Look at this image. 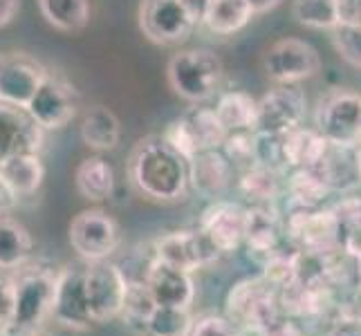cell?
Returning a JSON list of instances; mask_svg holds the SVG:
<instances>
[{"label": "cell", "instance_id": "cell-44", "mask_svg": "<svg viewBox=\"0 0 361 336\" xmlns=\"http://www.w3.org/2000/svg\"><path fill=\"white\" fill-rule=\"evenodd\" d=\"M14 202H16V197L11 195V191L7 189V184L3 182V178H0V216H3Z\"/></svg>", "mask_w": 361, "mask_h": 336}, {"label": "cell", "instance_id": "cell-35", "mask_svg": "<svg viewBox=\"0 0 361 336\" xmlns=\"http://www.w3.org/2000/svg\"><path fill=\"white\" fill-rule=\"evenodd\" d=\"M155 301L151 292H148L144 280H133L128 278V292H126V301H123V309H121V318L128 323L130 328L144 332V325L148 316L153 314L155 309Z\"/></svg>", "mask_w": 361, "mask_h": 336}, {"label": "cell", "instance_id": "cell-30", "mask_svg": "<svg viewBox=\"0 0 361 336\" xmlns=\"http://www.w3.org/2000/svg\"><path fill=\"white\" fill-rule=\"evenodd\" d=\"M285 189H288V195L296 209H319L332 193L328 184L312 168H294L285 182Z\"/></svg>", "mask_w": 361, "mask_h": 336}, {"label": "cell", "instance_id": "cell-1", "mask_svg": "<svg viewBox=\"0 0 361 336\" xmlns=\"http://www.w3.org/2000/svg\"><path fill=\"white\" fill-rule=\"evenodd\" d=\"M128 175L135 189L155 202H180L189 191V161L164 137H146L135 146Z\"/></svg>", "mask_w": 361, "mask_h": 336}, {"label": "cell", "instance_id": "cell-37", "mask_svg": "<svg viewBox=\"0 0 361 336\" xmlns=\"http://www.w3.org/2000/svg\"><path fill=\"white\" fill-rule=\"evenodd\" d=\"M332 32V45L337 54L350 66L361 70V25L339 23Z\"/></svg>", "mask_w": 361, "mask_h": 336}, {"label": "cell", "instance_id": "cell-42", "mask_svg": "<svg viewBox=\"0 0 361 336\" xmlns=\"http://www.w3.org/2000/svg\"><path fill=\"white\" fill-rule=\"evenodd\" d=\"M20 9V0H0V27H5L16 18Z\"/></svg>", "mask_w": 361, "mask_h": 336}, {"label": "cell", "instance_id": "cell-36", "mask_svg": "<svg viewBox=\"0 0 361 336\" xmlns=\"http://www.w3.org/2000/svg\"><path fill=\"white\" fill-rule=\"evenodd\" d=\"M222 155L229 159L233 168H249L254 164V130H240V132H227L225 142L220 146Z\"/></svg>", "mask_w": 361, "mask_h": 336}, {"label": "cell", "instance_id": "cell-43", "mask_svg": "<svg viewBox=\"0 0 361 336\" xmlns=\"http://www.w3.org/2000/svg\"><path fill=\"white\" fill-rule=\"evenodd\" d=\"M247 5L252 7V14L258 16V14H267L274 7H279L281 0H247Z\"/></svg>", "mask_w": 361, "mask_h": 336}, {"label": "cell", "instance_id": "cell-47", "mask_svg": "<svg viewBox=\"0 0 361 336\" xmlns=\"http://www.w3.org/2000/svg\"><path fill=\"white\" fill-rule=\"evenodd\" d=\"M357 267H359V276H361V260H357Z\"/></svg>", "mask_w": 361, "mask_h": 336}, {"label": "cell", "instance_id": "cell-17", "mask_svg": "<svg viewBox=\"0 0 361 336\" xmlns=\"http://www.w3.org/2000/svg\"><path fill=\"white\" fill-rule=\"evenodd\" d=\"M47 72L25 54L0 56V101L25 108Z\"/></svg>", "mask_w": 361, "mask_h": 336}, {"label": "cell", "instance_id": "cell-25", "mask_svg": "<svg viewBox=\"0 0 361 336\" xmlns=\"http://www.w3.org/2000/svg\"><path fill=\"white\" fill-rule=\"evenodd\" d=\"M34 240L20 222L0 216V271H16L27 265Z\"/></svg>", "mask_w": 361, "mask_h": 336}, {"label": "cell", "instance_id": "cell-32", "mask_svg": "<svg viewBox=\"0 0 361 336\" xmlns=\"http://www.w3.org/2000/svg\"><path fill=\"white\" fill-rule=\"evenodd\" d=\"M43 18L61 32H77L85 27L90 16L88 0H39Z\"/></svg>", "mask_w": 361, "mask_h": 336}, {"label": "cell", "instance_id": "cell-8", "mask_svg": "<svg viewBox=\"0 0 361 336\" xmlns=\"http://www.w3.org/2000/svg\"><path fill=\"white\" fill-rule=\"evenodd\" d=\"M85 263H72L56 269V287L52 303V321L61 328L83 332L94 325L90 318L88 301H85Z\"/></svg>", "mask_w": 361, "mask_h": 336}, {"label": "cell", "instance_id": "cell-29", "mask_svg": "<svg viewBox=\"0 0 361 336\" xmlns=\"http://www.w3.org/2000/svg\"><path fill=\"white\" fill-rule=\"evenodd\" d=\"M238 189L254 204H271L281 193V170L252 164L240 173Z\"/></svg>", "mask_w": 361, "mask_h": 336}, {"label": "cell", "instance_id": "cell-2", "mask_svg": "<svg viewBox=\"0 0 361 336\" xmlns=\"http://www.w3.org/2000/svg\"><path fill=\"white\" fill-rule=\"evenodd\" d=\"M14 276V318L7 336H36L52 318L56 271L23 265Z\"/></svg>", "mask_w": 361, "mask_h": 336}, {"label": "cell", "instance_id": "cell-38", "mask_svg": "<svg viewBox=\"0 0 361 336\" xmlns=\"http://www.w3.org/2000/svg\"><path fill=\"white\" fill-rule=\"evenodd\" d=\"M189 336H238V330L227 316L220 314H204L193 321Z\"/></svg>", "mask_w": 361, "mask_h": 336}, {"label": "cell", "instance_id": "cell-41", "mask_svg": "<svg viewBox=\"0 0 361 336\" xmlns=\"http://www.w3.org/2000/svg\"><path fill=\"white\" fill-rule=\"evenodd\" d=\"M339 23L361 25V0H337Z\"/></svg>", "mask_w": 361, "mask_h": 336}, {"label": "cell", "instance_id": "cell-4", "mask_svg": "<svg viewBox=\"0 0 361 336\" xmlns=\"http://www.w3.org/2000/svg\"><path fill=\"white\" fill-rule=\"evenodd\" d=\"M279 314V292L263 276L235 282L227 294V318L238 332L254 334Z\"/></svg>", "mask_w": 361, "mask_h": 336}, {"label": "cell", "instance_id": "cell-22", "mask_svg": "<svg viewBox=\"0 0 361 336\" xmlns=\"http://www.w3.org/2000/svg\"><path fill=\"white\" fill-rule=\"evenodd\" d=\"M0 178L18 200V197L34 195L41 189L45 180V166L39 153H23L0 161Z\"/></svg>", "mask_w": 361, "mask_h": 336}, {"label": "cell", "instance_id": "cell-16", "mask_svg": "<svg viewBox=\"0 0 361 336\" xmlns=\"http://www.w3.org/2000/svg\"><path fill=\"white\" fill-rule=\"evenodd\" d=\"M288 238L301 251H328L339 247L337 242V220L330 209H296L285 224Z\"/></svg>", "mask_w": 361, "mask_h": 336}, {"label": "cell", "instance_id": "cell-21", "mask_svg": "<svg viewBox=\"0 0 361 336\" xmlns=\"http://www.w3.org/2000/svg\"><path fill=\"white\" fill-rule=\"evenodd\" d=\"M281 222L269 204H254L247 209V233L245 244L249 254L265 263L269 256H274L281 249Z\"/></svg>", "mask_w": 361, "mask_h": 336}, {"label": "cell", "instance_id": "cell-20", "mask_svg": "<svg viewBox=\"0 0 361 336\" xmlns=\"http://www.w3.org/2000/svg\"><path fill=\"white\" fill-rule=\"evenodd\" d=\"M231 180H233V166L222 155L220 148L200 151L189 159V186H193L204 197L218 200L229 189Z\"/></svg>", "mask_w": 361, "mask_h": 336}, {"label": "cell", "instance_id": "cell-18", "mask_svg": "<svg viewBox=\"0 0 361 336\" xmlns=\"http://www.w3.org/2000/svg\"><path fill=\"white\" fill-rule=\"evenodd\" d=\"M43 146V128L25 108L0 101V161L23 153H39Z\"/></svg>", "mask_w": 361, "mask_h": 336}, {"label": "cell", "instance_id": "cell-34", "mask_svg": "<svg viewBox=\"0 0 361 336\" xmlns=\"http://www.w3.org/2000/svg\"><path fill=\"white\" fill-rule=\"evenodd\" d=\"M294 18L310 30H334L339 25L337 0H294Z\"/></svg>", "mask_w": 361, "mask_h": 336}, {"label": "cell", "instance_id": "cell-31", "mask_svg": "<svg viewBox=\"0 0 361 336\" xmlns=\"http://www.w3.org/2000/svg\"><path fill=\"white\" fill-rule=\"evenodd\" d=\"M182 121L193 137L197 153L209 151V148H220L227 137V130L220 123L214 108H193L182 117Z\"/></svg>", "mask_w": 361, "mask_h": 336}, {"label": "cell", "instance_id": "cell-11", "mask_svg": "<svg viewBox=\"0 0 361 336\" xmlns=\"http://www.w3.org/2000/svg\"><path fill=\"white\" fill-rule=\"evenodd\" d=\"M153 256L166 265L195 273L197 269L216 263L222 254L207 240L200 229H184L159 235L153 244Z\"/></svg>", "mask_w": 361, "mask_h": 336}, {"label": "cell", "instance_id": "cell-33", "mask_svg": "<svg viewBox=\"0 0 361 336\" xmlns=\"http://www.w3.org/2000/svg\"><path fill=\"white\" fill-rule=\"evenodd\" d=\"M193 321L195 318L191 314V309L157 305L153 309V314L148 316L142 334L144 336H189Z\"/></svg>", "mask_w": 361, "mask_h": 336}, {"label": "cell", "instance_id": "cell-27", "mask_svg": "<svg viewBox=\"0 0 361 336\" xmlns=\"http://www.w3.org/2000/svg\"><path fill=\"white\" fill-rule=\"evenodd\" d=\"M252 18L254 14L247 0H209L200 20L214 34L229 36L240 32Z\"/></svg>", "mask_w": 361, "mask_h": 336}, {"label": "cell", "instance_id": "cell-15", "mask_svg": "<svg viewBox=\"0 0 361 336\" xmlns=\"http://www.w3.org/2000/svg\"><path fill=\"white\" fill-rule=\"evenodd\" d=\"M197 229L207 235V240L214 244L220 254L238 251L245 244L247 209L238 202L216 200L202 213L200 227Z\"/></svg>", "mask_w": 361, "mask_h": 336}, {"label": "cell", "instance_id": "cell-24", "mask_svg": "<svg viewBox=\"0 0 361 336\" xmlns=\"http://www.w3.org/2000/svg\"><path fill=\"white\" fill-rule=\"evenodd\" d=\"M74 184L83 200L106 202L115 193V170L104 157H88L74 173Z\"/></svg>", "mask_w": 361, "mask_h": 336}, {"label": "cell", "instance_id": "cell-7", "mask_svg": "<svg viewBox=\"0 0 361 336\" xmlns=\"http://www.w3.org/2000/svg\"><path fill=\"white\" fill-rule=\"evenodd\" d=\"M70 244L83 263L108 260L121 244V229L102 209H85L70 222Z\"/></svg>", "mask_w": 361, "mask_h": 336}, {"label": "cell", "instance_id": "cell-6", "mask_svg": "<svg viewBox=\"0 0 361 336\" xmlns=\"http://www.w3.org/2000/svg\"><path fill=\"white\" fill-rule=\"evenodd\" d=\"M200 16L186 0H142L140 27L157 45L184 43L195 30Z\"/></svg>", "mask_w": 361, "mask_h": 336}, {"label": "cell", "instance_id": "cell-9", "mask_svg": "<svg viewBox=\"0 0 361 336\" xmlns=\"http://www.w3.org/2000/svg\"><path fill=\"white\" fill-rule=\"evenodd\" d=\"M359 115H361V97L350 90H334L319 106L317 130L330 144L361 146Z\"/></svg>", "mask_w": 361, "mask_h": 336}, {"label": "cell", "instance_id": "cell-45", "mask_svg": "<svg viewBox=\"0 0 361 336\" xmlns=\"http://www.w3.org/2000/svg\"><path fill=\"white\" fill-rule=\"evenodd\" d=\"M359 142H361V115H359Z\"/></svg>", "mask_w": 361, "mask_h": 336}, {"label": "cell", "instance_id": "cell-19", "mask_svg": "<svg viewBox=\"0 0 361 336\" xmlns=\"http://www.w3.org/2000/svg\"><path fill=\"white\" fill-rule=\"evenodd\" d=\"M317 175L334 191H350L361 184V151L359 146H341L330 144L326 146L321 159L312 166Z\"/></svg>", "mask_w": 361, "mask_h": 336}, {"label": "cell", "instance_id": "cell-13", "mask_svg": "<svg viewBox=\"0 0 361 336\" xmlns=\"http://www.w3.org/2000/svg\"><path fill=\"white\" fill-rule=\"evenodd\" d=\"M25 110L43 130H56L68 126L77 115V97L68 83L47 74Z\"/></svg>", "mask_w": 361, "mask_h": 336}, {"label": "cell", "instance_id": "cell-26", "mask_svg": "<svg viewBox=\"0 0 361 336\" xmlns=\"http://www.w3.org/2000/svg\"><path fill=\"white\" fill-rule=\"evenodd\" d=\"M121 126L113 110L104 106H94L85 112L81 121V139L85 146L94 148V151H113L119 144Z\"/></svg>", "mask_w": 361, "mask_h": 336}, {"label": "cell", "instance_id": "cell-12", "mask_svg": "<svg viewBox=\"0 0 361 336\" xmlns=\"http://www.w3.org/2000/svg\"><path fill=\"white\" fill-rule=\"evenodd\" d=\"M305 94L294 85H279L256 101V130L269 135H285L303 123Z\"/></svg>", "mask_w": 361, "mask_h": 336}, {"label": "cell", "instance_id": "cell-14", "mask_svg": "<svg viewBox=\"0 0 361 336\" xmlns=\"http://www.w3.org/2000/svg\"><path fill=\"white\" fill-rule=\"evenodd\" d=\"M142 280L146 282L155 305L161 307H180L191 309L195 301V280L193 273L180 267H173L157 260L155 256L148 260Z\"/></svg>", "mask_w": 361, "mask_h": 336}, {"label": "cell", "instance_id": "cell-3", "mask_svg": "<svg viewBox=\"0 0 361 336\" xmlns=\"http://www.w3.org/2000/svg\"><path fill=\"white\" fill-rule=\"evenodd\" d=\"M222 72V61L211 49H182L171 56L166 66L173 92L191 104H202L214 97Z\"/></svg>", "mask_w": 361, "mask_h": 336}, {"label": "cell", "instance_id": "cell-40", "mask_svg": "<svg viewBox=\"0 0 361 336\" xmlns=\"http://www.w3.org/2000/svg\"><path fill=\"white\" fill-rule=\"evenodd\" d=\"M254 336H305V332L294 323L292 316L288 314H279L276 318H271L267 325H263Z\"/></svg>", "mask_w": 361, "mask_h": 336}, {"label": "cell", "instance_id": "cell-5", "mask_svg": "<svg viewBox=\"0 0 361 336\" xmlns=\"http://www.w3.org/2000/svg\"><path fill=\"white\" fill-rule=\"evenodd\" d=\"M85 301L94 325L121 316L123 301L128 292V273L110 260L85 263Z\"/></svg>", "mask_w": 361, "mask_h": 336}, {"label": "cell", "instance_id": "cell-39", "mask_svg": "<svg viewBox=\"0 0 361 336\" xmlns=\"http://www.w3.org/2000/svg\"><path fill=\"white\" fill-rule=\"evenodd\" d=\"M14 318V278L0 273V336H7Z\"/></svg>", "mask_w": 361, "mask_h": 336}, {"label": "cell", "instance_id": "cell-23", "mask_svg": "<svg viewBox=\"0 0 361 336\" xmlns=\"http://www.w3.org/2000/svg\"><path fill=\"white\" fill-rule=\"evenodd\" d=\"M328 142L319 135V130L298 126L290 132L281 135L283 161L288 168H312L326 151Z\"/></svg>", "mask_w": 361, "mask_h": 336}, {"label": "cell", "instance_id": "cell-46", "mask_svg": "<svg viewBox=\"0 0 361 336\" xmlns=\"http://www.w3.org/2000/svg\"><path fill=\"white\" fill-rule=\"evenodd\" d=\"M238 336H254V334H249V332H238Z\"/></svg>", "mask_w": 361, "mask_h": 336}, {"label": "cell", "instance_id": "cell-28", "mask_svg": "<svg viewBox=\"0 0 361 336\" xmlns=\"http://www.w3.org/2000/svg\"><path fill=\"white\" fill-rule=\"evenodd\" d=\"M214 110L227 132L256 130V99L247 92L222 94Z\"/></svg>", "mask_w": 361, "mask_h": 336}, {"label": "cell", "instance_id": "cell-48", "mask_svg": "<svg viewBox=\"0 0 361 336\" xmlns=\"http://www.w3.org/2000/svg\"><path fill=\"white\" fill-rule=\"evenodd\" d=\"M36 336H43V334H41V332H39V334H36Z\"/></svg>", "mask_w": 361, "mask_h": 336}, {"label": "cell", "instance_id": "cell-10", "mask_svg": "<svg viewBox=\"0 0 361 336\" xmlns=\"http://www.w3.org/2000/svg\"><path fill=\"white\" fill-rule=\"evenodd\" d=\"M265 74L279 85H294L314 77L321 68L317 49L298 39H283L274 43L263 56Z\"/></svg>", "mask_w": 361, "mask_h": 336}]
</instances>
